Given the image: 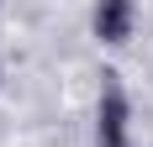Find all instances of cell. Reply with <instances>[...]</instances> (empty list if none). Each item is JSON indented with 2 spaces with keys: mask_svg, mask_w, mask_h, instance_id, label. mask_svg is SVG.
Masks as SVG:
<instances>
[{
  "mask_svg": "<svg viewBox=\"0 0 153 147\" xmlns=\"http://www.w3.org/2000/svg\"><path fill=\"white\" fill-rule=\"evenodd\" d=\"M132 121V110H127V95H122V84H106L100 89V110H95V142L100 147H127V126Z\"/></svg>",
  "mask_w": 153,
  "mask_h": 147,
  "instance_id": "cell-1",
  "label": "cell"
},
{
  "mask_svg": "<svg viewBox=\"0 0 153 147\" xmlns=\"http://www.w3.org/2000/svg\"><path fill=\"white\" fill-rule=\"evenodd\" d=\"M137 26V5L132 0H95V37L111 47H122Z\"/></svg>",
  "mask_w": 153,
  "mask_h": 147,
  "instance_id": "cell-2",
  "label": "cell"
}]
</instances>
